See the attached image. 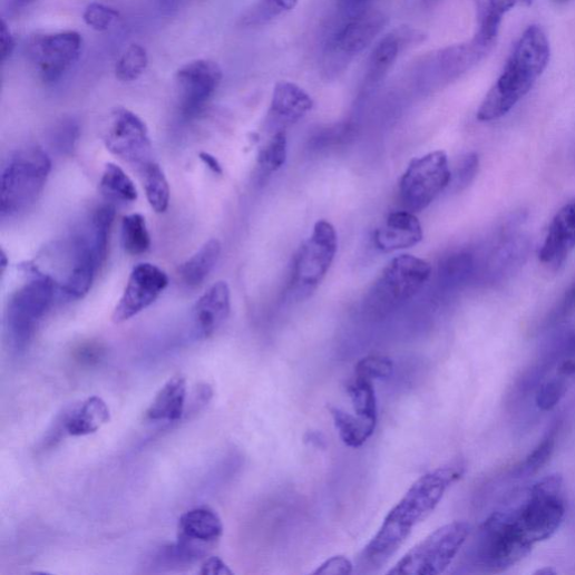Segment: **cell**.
Returning <instances> with one entry per match:
<instances>
[{
  "instance_id": "3",
  "label": "cell",
  "mask_w": 575,
  "mask_h": 575,
  "mask_svg": "<svg viewBox=\"0 0 575 575\" xmlns=\"http://www.w3.org/2000/svg\"><path fill=\"white\" fill-rule=\"evenodd\" d=\"M430 275V264L420 257L410 254L393 257L370 286L364 312L378 319L389 315L416 298Z\"/></svg>"
},
{
  "instance_id": "33",
  "label": "cell",
  "mask_w": 575,
  "mask_h": 575,
  "mask_svg": "<svg viewBox=\"0 0 575 575\" xmlns=\"http://www.w3.org/2000/svg\"><path fill=\"white\" fill-rule=\"evenodd\" d=\"M115 217V209L111 206L98 208L90 222L89 238L101 264L107 259L108 237Z\"/></svg>"
},
{
  "instance_id": "12",
  "label": "cell",
  "mask_w": 575,
  "mask_h": 575,
  "mask_svg": "<svg viewBox=\"0 0 575 575\" xmlns=\"http://www.w3.org/2000/svg\"><path fill=\"white\" fill-rule=\"evenodd\" d=\"M104 140L106 148L140 170L153 163V144L148 127L136 114L115 109L108 120Z\"/></svg>"
},
{
  "instance_id": "7",
  "label": "cell",
  "mask_w": 575,
  "mask_h": 575,
  "mask_svg": "<svg viewBox=\"0 0 575 575\" xmlns=\"http://www.w3.org/2000/svg\"><path fill=\"white\" fill-rule=\"evenodd\" d=\"M513 509L534 545L548 539L557 532L565 516L562 477L552 475L537 481Z\"/></svg>"
},
{
  "instance_id": "38",
  "label": "cell",
  "mask_w": 575,
  "mask_h": 575,
  "mask_svg": "<svg viewBox=\"0 0 575 575\" xmlns=\"http://www.w3.org/2000/svg\"><path fill=\"white\" fill-rule=\"evenodd\" d=\"M393 372V362L383 355H369L355 367V377L370 381L388 379Z\"/></svg>"
},
{
  "instance_id": "36",
  "label": "cell",
  "mask_w": 575,
  "mask_h": 575,
  "mask_svg": "<svg viewBox=\"0 0 575 575\" xmlns=\"http://www.w3.org/2000/svg\"><path fill=\"white\" fill-rule=\"evenodd\" d=\"M288 156V142L284 130H277L260 155V165L270 173L281 169Z\"/></svg>"
},
{
  "instance_id": "8",
  "label": "cell",
  "mask_w": 575,
  "mask_h": 575,
  "mask_svg": "<svg viewBox=\"0 0 575 575\" xmlns=\"http://www.w3.org/2000/svg\"><path fill=\"white\" fill-rule=\"evenodd\" d=\"M448 155L435 152L410 162L399 182L402 207L419 213L433 203L451 184Z\"/></svg>"
},
{
  "instance_id": "18",
  "label": "cell",
  "mask_w": 575,
  "mask_h": 575,
  "mask_svg": "<svg viewBox=\"0 0 575 575\" xmlns=\"http://www.w3.org/2000/svg\"><path fill=\"white\" fill-rule=\"evenodd\" d=\"M231 313V291L225 281L214 283L194 309L197 337L208 339L226 322Z\"/></svg>"
},
{
  "instance_id": "2",
  "label": "cell",
  "mask_w": 575,
  "mask_h": 575,
  "mask_svg": "<svg viewBox=\"0 0 575 575\" xmlns=\"http://www.w3.org/2000/svg\"><path fill=\"white\" fill-rule=\"evenodd\" d=\"M550 48L540 27H529L520 37L506 67L477 113L480 121L507 115L533 88L548 66Z\"/></svg>"
},
{
  "instance_id": "41",
  "label": "cell",
  "mask_w": 575,
  "mask_h": 575,
  "mask_svg": "<svg viewBox=\"0 0 575 575\" xmlns=\"http://www.w3.org/2000/svg\"><path fill=\"white\" fill-rule=\"evenodd\" d=\"M475 261L472 255L462 253L451 257L445 269V276L451 284H461L472 273Z\"/></svg>"
},
{
  "instance_id": "34",
  "label": "cell",
  "mask_w": 575,
  "mask_h": 575,
  "mask_svg": "<svg viewBox=\"0 0 575 575\" xmlns=\"http://www.w3.org/2000/svg\"><path fill=\"white\" fill-rule=\"evenodd\" d=\"M300 0H259L255 7L244 18L246 26L265 23L284 12L293 11Z\"/></svg>"
},
{
  "instance_id": "10",
  "label": "cell",
  "mask_w": 575,
  "mask_h": 575,
  "mask_svg": "<svg viewBox=\"0 0 575 575\" xmlns=\"http://www.w3.org/2000/svg\"><path fill=\"white\" fill-rule=\"evenodd\" d=\"M338 253V234L328 221L316 222L312 235L299 250L292 271V294L308 298L322 283Z\"/></svg>"
},
{
  "instance_id": "15",
  "label": "cell",
  "mask_w": 575,
  "mask_h": 575,
  "mask_svg": "<svg viewBox=\"0 0 575 575\" xmlns=\"http://www.w3.org/2000/svg\"><path fill=\"white\" fill-rule=\"evenodd\" d=\"M223 79L221 67L199 59L183 66L176 74L182 114L187 118L201 114L213 98Z\"/></svg>"
},
{
  "instance_id": "44",
  "label": "cell",
  "mask_w": 575,
  "mask_h": 575,
  "mask_svg": "<svg viewBox=\"0 0 575 575\" xmlns=\"http://www.w3.org/2000/svg\"><path fill=\"white\" fill-rule=\"evenodd\" d=\"M575 314V281L568 288V291L565 293L563 300L561 301L556 312L554 320L562 321Z\"/></svg>"
},
{
  "instance_id": "48",
  "label": "cell",
  "mask_w": 575,
  "mask_h": 575,
  "mask_svg": "<svg viewBox=\"0 0 575 575\" xmlns=\"http://www.w3.org/2000/svg\"><path fill=\"white\" fill-rule=\"evenodd\" d=\"M11 2L19 8L26 7L32 2V0H11Z\"/></svg>"
},
{
  "instance_id": "13",
  "label": "cell",
  "mask_w": 575,
  "mask_h": 575,
  "mask_svg": "<svg viewBox=\"0 0 575 575\" xmlns=\"http://www.w3.org/2000/svg\"><path fill=\"white\" fill-rule=\"evenodd\" d=\"M165 271L153 263L137 264L129 274L125 291L115 308L111 321L121 324L150 308L168 286Z\"/></svg>"
},
{
  "instance_id": "6",
  "label": "cell",
  "mask_w": 575,
  "mask_h": 575,
  "mask_svg": "<svg viewBox=\"0 0 575 575\" xmlns=\"http://www.w3.org/2000/svg\"><path fill=\"white\" fill-rule=\"evenodd\" d=\"M470 533L471 526L466 522L447 524L412 547L388 571V574H442L452 564Z\"/></svg>"
},
{
  "instance_id": "49",
  "label": "cell",
  "mask_w": 575,
  "mask_h": 575,
  "mask_svg": "<svg viewBox=\"0 0 575 575\" xmlns=\"http://www.w3.org/2000/svg\"><path fill=\"white\" fill-rule=\"evenodd\" d=\"M535 574H544V575H548V574H556V572L553 569V568H548V567H545V568H542V569H538L535 572Z\"/></svg>"
},
{
  "instance_id": "17",
  "label": "cell",
  "mask_w": 575,
  "mask_h": 575,
  "mask_svg": "<svg viewBox=\"0 0 575 575\" xmlns=\"http://www.w3.org/2000/svg\"><path fill=\"white\" fill-rule=\"evenodd\" d=\"M422 226L409 211H398L389 214L384 223L374 231L373 244L383 252L391 253L410 248L422 241Z\"/></svg>"
},
{
  "instance_id": "46",
  "label": "cell",
  "mask_w": 575,
  "mask_h": 575,
  "mask_svg": "<svg viewBox=\"0 0 575 575\" xmlns=\"http://www.w3.org/2000/svg\"><path fill=\"white\" fill-rule=\"evenodd\" d=\"M202 575H233V571L217 556L207 558L199 571Z\"/></svg>"
},
{
  "instance_id": "42",
  "label": "cell",
  "mask_w": 575,
  "mask_h": 575,
  "mask_svg": "<svg viewBox=\"0 0 575 575\" xmlns=\"http://www.w3.org/2000/svg\"><path fill=\"white\" fill-rule=\"evenodd\" d=\"M480 167L479 156L475 153L465 157L457 172L456 183L459 191L468 188L476 179Z\"/></svg>"
},
{
  "instance_id": "27",
  "label": "cell",
  "mask_w": 575,
  "mask_h": 575,
  "mask_svg": "<svg viewBox=\"0 0 575 575\" xmlns=\"http://www.w3.org/2000/svg\"><path fill=\"white\" fill-rule=\"evenodd\" d=\"M401 49L400 36L390 33L386 36L373 49L367 70V80L370 84L380 81L396 62Z\"/></svg>"
},
{
  "instance_id": "29",
  "label": "cell",
  "mask_w": 575,
  "mask_h": 575,
  "mask_svg": "<svg viewBox=\"0 0 575 575\" xmlns=\"http://www.w3.org/2000/svg\"><path fill=\"white\" fill-rule=\"evenodd\" d=\"M121 240L129 255L137 256L146 253L152 246L146 218L139 214L125 216L121 222Z\"/></svg>"
},
{
  "instance_id": "47",
  "label": "cell",
  "mask_w": 575,
  "mask_h": 575,
  "mask_svg": "<svg viewBox=\"0 0 575 575\" xmlns=\"http://www.w3.org/2000/svg\"><path fill=\"white\" fill-rule=\"evenodd\" d=\"M199 158L214 174H216V175L223 174V168H222L221 164L218 163V160L214 156H212L207 153H202L199 155Z\"/></svg>"
},
{
  "instance_id": "50",
  "label": "cell",
  "mask_w": 575,
  "mask_h": 575,
  "mask_svg": "<svg viewBox=\"0 0 575 575\" xmlns=\"http://www.w3.org/2000/svg\"><path fill=\"white\" fill-rule=\"evenodd\" d=\"M554 2L557 4V6H564L566 3L569 2V0H554Z\"/></svg>"
},
{
  "instance_id": "23",
  "label": "cell",
  "mask_w": 575,
  "mask_h": 575,
  "mask_svg": "<svg viewBox=\"0 0 575 575\" xmlns=\"http://www.w3.org/2000/svg\"><path fill=\"white\" fill-rule=\"evenodd\" d=\"M186 399L187 380L183 374H176L156 394L146 417L152 421L176 422L185 412Z\"/></svg>"
},
{
  "instance_id": "24",
  "label": "cell",
  "mask_w": 575,
  "mask_h": 575,
  "mask_svg": "<svg viewBox=\"0 0 575 575\" xmlns=\"http://www.w3.org/2000/svg\"><path fill=\"white\" fill-rule=\"evenodd\" d=\"M329 411L345 446L361 448L374 433L377 422L330 406Z\"/></svg>"
},
{
  "instance_id": "5",
  "label": "cell",
  "mask_w": 575,
  "mask_h": 575,
  "mask_svg": "<svg viewBox=\"0 0 575 575\" xmlns=\"http://www.w3.org/2000/svg\"><path fill=\"white\" fill-rule=\"evenodd\" d=\"M49 156L38 147L18 152L2 175V217L29 209L40 197L51 173Z\"/></svg>"
},
{
  "instance_id": "35",
  "label": "cell",
  "mask_w": 575,
  "mask_h": 575,
  "mask_svg": "<svg viewBox=\"0 0 575 575\" xmlns=\"http://www.w3.org/2000/svg\"><path fill=\"white\" fill-rule=\"evenodd\" d=\"M557 431L558 428L556 425L547 431L540 444L529 454L520 466L519 471L522 474L535 475L548 462L554 452Z\"/></svg>"
},
{
  "instance_id": "39",
  "label": "cell",
  "mask_w": 575,
  "mask_h": 575,
  "mask_svg": "<svg viewBox=\"0 0 575 575\" xmlns=\"http://www.w3.org/2000/svg\"><path fill=\"white\" fill-rule=\"evenodd\" d=\"M119 13L100 3L89 4L82 16L85 25L94 31H107L118 20Z\"/></svg>"
},
{
  "instance_id": "40",
  "label": "cell",
  "mask_w": 575,
  "mask_h": 575,
  "mask_svg": "<svg viewBox=\"0 0 575 575\" xmlns=\"http://www.w3.org/2000/svg\"><path fill=\"white\" fill-rule=\"evenodd\" d=\"M79 138V126L74 120H65L52 131V146L62 155H70Z\"/></svg>"
},
{
  "instance_id": "32",
  "label": "cell",
  "mask_w": 575,
  "mask_h": 575,
  "mask_svg": "<svg viewBox=\"0 0 575 575\" xmlns=\"http://www.w3.org/2000/svg\"><path fill=\"white\" fill-rule=\"evenodd\" d=\"M355 413L378 422V405L373 381L354 377L347 387Z\"/></svg>"
},
{
  "instance_id": "43",
  "label": "cell",
  "mask_w": 575,
  "mask_h": 575,
  "mask_svg": "<svg viewBox=\"0 0 575 575\" xmlns=\"http://www.w3.org/2000/svg\"><path fill=\"white\" fill-rule=\"evenodd\" d=\"M353 572V563L345 556L338 555L321 564L313 574L348 575Z\"/></svg>"
},
{
  "instance_id": "22",
  "label": "cell",
  "mask_w": 575,
  "mask_h": 575,
  "mask_svg": "<svg viewBox=\"0 0 575 575\" xmlns=\"http://www.w3.org/2000/svg\"><path fill=\"white\" fill-rule=\"evenodd\" d=\"M109 420L110 411L107 403L98 396L89 397L67 409V435L71 437L94 435Z\"/></svg>"
},
{
  "instance_id": "1",
  "label": "cell",
  "mask_w": 575,
  "mask_h": 575,
  "mask_svg": "<svg viewBox=\"0 0 575 575\" xmlns=\"http://www.w3.org/2000/svg\"><path fill=\"white\" fill-rule=\"evenodd\" d=\"M464 462H455L419 478L390 510L380 529L359 556V567L373 572L402 546L413 528L436 510L448 489L462 478Z\"/></svg>"
},
{
  "instance_id": "26",
  "label": "cell",
  "mask_w": 575,
  "mask_h": 575,
  "mask_svg": "<svg viewBox=\"0 0 575 575\" xmlns=\"http://www.w3.org/2000/svg\"><path fill=\"white\" fill-rule=\"evenodd\" d=\"M518 4L530 6L532 0H488L479 32L475 40L491 50L499 35L503 18Z\"/></svg>"
},
{
  "instance_id": "31",
  "label": "cell",
  "mask_w": 575,
  "mask_h": 575,
  "mask_svg": "<svg viewBox=\"0 0 575 575\" xmlns=\"http://www.w3.org/2000/svg\"><path fill=\"white\" fill-rule=\"evenodd\" d=\"M149 66V56L146 48L130 45L119 57L115 66V76L121 82L137 80Z\"/></svg>"
},
{
  "instance_id": "28",
  "label": "cell",
  "mask_w": 575,
  "mask_h": 575,
  "mask_svg": "<svg viewBox=\"0 0 575 575\" xmlns=\"http://www.w3.org/2000/svg\"><path fill=\"white\" fill-rule=\"evenodd\" d=\"M142 174L150 206L157 213H165L169 207L170 188L163 169L153 162L142 169Z\"/></svg>"
},
{
  "instance_id": "9",
  "label": "cell",
  "mask_w": 575,
  "mask_h": 575,
  "mask_svg": "<svg viewBox=\"0 0 575 575\" xmlns=\"http://www.w3.org/2000/svg\"><path fill=\"white\" fill-rule=\"evenodd\" d=\"M56 285L48 275H39L19 288L8 310V332L11 344L23 351L32 341L39 324L55 300Z\"/></svg>"
},
{
  "instance_id": "4",
  "label": "cell",
  "mask_w": 575,
  "mask_h": 575,
  "mask_svg": "<svg viewBox=\"0 0 575 575\" xmlns=\"http://www.w3.org/2000/svg\"><path fill=\"white\" fill-rule=\"evenodd\" d=\"M533 546L509 506L493 513L481 525L474 557L484 572L500 573L525 558Z\"/></svg>"
},
{
  "instance_id": "11",
  "label": "cell",
  "mask_w": 575,
  "mask_h": 575,
  "mask_svg": "<svg viewBox=\"0 0 575 575\" xmlns=\"http://www.w3.org/2000/svg\"><path fill=\"white\" fill-rule=\"evenodd\" d=\"M223 532L222 519L212 508L203 506L185 513L178 523V540L168 547L173 562L191 564L207 556Z\"/></svg>"
},
{
  "instance_id": "19",
  "label": "cell",
  "mask_w": 575,
  "mask_h": 575,
  "mask_svg": "<svg viewBox=\"0 0 575 575\" xmlns=\"http://www.w3.org/2000/svg\"><path fill=\"white\" fill-rule=\"evenodd\" d=\"M575 248V201L553 218L539 251L543 263L558 267Z\"/></svg>"
},
{
  "instance_id": "25",
  "label": "cell",
  "mask_w": 575,
  "mask_h": 575,
  "mask_svg": "<svg viewBox=\"0 0 575 575\" xmlns=\"http://www.w3.org/2000/svg\"><path fill=\"white\" fill-rule=\"evenodd\" d=\"M221 252L218 240L206 242L181 266L179 274L184 283L192 288L201 285L217 264Z\"/></svg>"
},
{
  "instance_id": "21",
  "label": "cell",
  "mask_w": 575,
  "mask_h": 575,
  "mask_svg": "<svg viewBox=\"0 0 575 575\" xmlns=\"http://www.w3.org/2000/svg\"><path fill=\"white\" fill-rule=\"evenodd\" d=\"M314 107L313 98L299 85L279 81L272 94L269 115L282 123H296Z\"/></svg>"
},
{
  "instance_id": "45",
  "label": "cell",
  "mask_w": 575,
  "mask_h": 575,
  "mask_svg": "<svg viewBox=\"0 0 575 575\" xmlns=\"http://www.w3.org/2000/svg\"><path fill=\"white\" fill-rule=\"evenodd\" d=\"M0 46H2L0 56H2V62H6L12 57L17 47L16 38L6 20L2 21V31H0Z\"/></svg>"
},
{
  "instance_id": "37",
  "label": "cell",
  "mask_w": 575,
  "mask_h": 575,
  "mask_svg": "<svg viewBox=\"0 0 575 575\" xmlns=\"http://www.w3.org/2000/svg\"><path fill=\"white\" fill-rule=\"evenodd\" d=\"M567 390L566 378L559 374L546 380L537 390L536 405L543 411L555 408Z\"/></svg>"
},
{
  "instance_id": "20",
  "label": "cell",
  "mask_w": 575,
  "mask_h": 575,
  "mask_svg": "<svg viewBox=\"0 0 575 575\" xmlns=\"http://www.w3.org/2000/svg\"><path fill=\"white\" fill-rule=\"evenodd\" d=\"M72 252V265L64 284V291L74 299H82L89 293L96 273L103 264L88 233L75 237Z\"/></svg>"
},
{
  "instance_id": "30",
  "label": "cell",
  "mask_w": 575,
  "mask_h": 575,
  "mask_svg": "<svg viewBox=\"0 0 575 575\" xmlns=\"http://www.w3.org/2000/svg\"><path fill=\"white\" fill-rule=\"evenodd\" d=\"M101 192L110 199L133 203L137 191L131 179L115 164H107L100 181Z\"/></svg>"
},
{
  "instance_id": "16",
  "label": "cell",
  "mask_w": 575,
  "mask_h": 575,
  "mask_svg": "<svg viewBox=\"0 0 575 575\" xmlns=\"http://www.w3.org/2000/svg\"><path fill=\"white\" fill-rule=\"evenodd\" d=\"M387 26V18L379 11H363L352 17L331 40L328 65L348 64L366 50Z\"/></svg>"
},
{
  "instance_id": "14",
  "label": "cell",
  "mask_w": 575,
  "mask_h": 575,
  "mask_svg": "<svg viewBox=\"0 0 575 575\" xmlns=\"http://www.w3.org/2000/svg\"><path fill=\"white\" fill-rule=\"evenodd\" d=\"M81 48V36L65 31L36 38L30 45V55L41 79L56 84L78 61Z\"/></svg>"
}]
</instances>
